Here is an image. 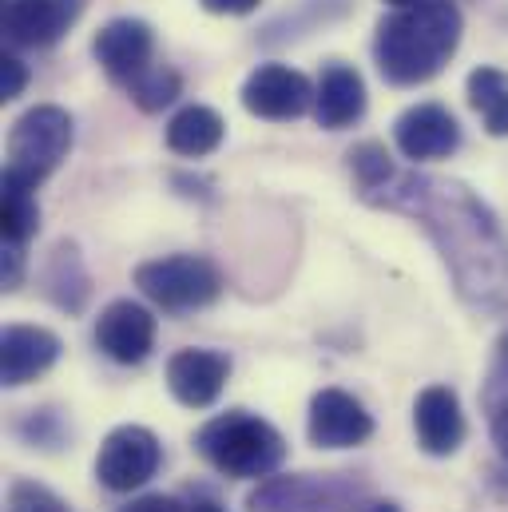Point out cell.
<instances>
[{
  "mask_svg": "<svg viewBox=\"0 0 508 512\" xmlns=\"http://www.w3.org/2000/svg\"><path fill=\"white\" fill-rule=\"evenodd\" d=\"M370 207L409 215L441 262L449 266L457 298L477 314L508 310V235L489 203L457 179L425 171H389L381 183L358 191Z\"/></svg>",
  "mask_w": 508,
  "mask_h": 512,
  "instance_id": "6da1fadb",
  "label": "cell"
},
{
  "mask_svg": "<svg viewBox=\"0 0 508 512\" xmlns=\"http://www.w3.org/2000/svg\"><path fill=\"white\" fill-rule=\"evenodd\" d=\"M465 16L457 0H417L381 16L374 36V60L385 84L417 88L429 84L457 52Z\"/></svg>",
  "mask_w": 508,
  "mask_h": 512,
  "instance_id": "7a4b0ae2",
  "label": "cell"
},
{
  "mask_svg": "<svg viewBox=\"0 0 508 512\" xmlns=\"http://www.w3.org/2000/svg\"><path fill=\"white\" fill-rule=\"evenodd\" d=\"M195 453L231 481H266L286 461V437L251 409H227L195 433Z\"/></svg>",
  "mask_w": 508,
  "mask_h": 512,
  "instance_id": "3957f363",
  "label": "cell"
},
{
  "mask_svg": "<svg viewBox=\"0 0 508 512\" xmlns=\"http://www.w3.org/2000/svg\"><path fill=\"white\" fill-rule=\"evenodd\" d=\"M72 151V116L56 104L28 108L8 131V167L4 187L36 191Z\"/></svg>",
  "mask_w": 508,
  "mask_h": 512,
  "instance_id": "277c9868",
  "label": "cell"
},
{
  "mask_svg": "<svg viewBox=\"0 0 508 512\" xmlns=\"http://www.w3.org/2000/svg\"><path fill=\"white\" fill-rule=\"evenodd\" d=\"M370 485L358 473H282L258 481L251 512H358Z\"/></svg>",
  "mask_w": 508,
  "mask_h": 512,
  "instance_id": "5b68a950",
  "label": "cell"
},
{
  "mask_svg": "<svg viewBox=\"0 0 508 512\" xmlns=\"http://www.w3.org/2000/svg\"><path fill=\"white\" fill-rule=\"evenodd\" d=\"M135 286L163 314H195L219 302L223 274L207 255H167L135 266Z\"/></svg>",
  "mask_w": 508,
  "mask_h": 512,
  "instance_id": "8992f818",
  "label": "cell"
},
{
  "mask_svg": "<svg viewBox=\"0 0 508 512\" xmlns=\"http://www.w3.org/2000/svg\"><path fill=\"white\" fill-rule=\"evenodd\" d=\"M163 465V445L147 425H120L104 437L96 453V481L108 493H135L143 489Z\"/></svg>",
  "mask_w": 508,
  "mask_h": 512,
  "instance_id": "52a82bcc",
  "label": "cell"
},
{
  "mask_svg": "<svg viewBox=\"0 0 508 512\" xmlns=\"http://www.w3.org/2000/svg\"><path fill=\"white\" fill-rule=\"evenodd\" d=\"M306 437L318 449H354L374 437L370 409L346 389H318L306 413Z\"/></svg>",
  "mask_w": 508,
  "mask_h": 512,
  "instance_id": "ba28073f",
  "label": "cell"
},
{
  "mask_svg": "<svg viewBox=\"0 0 508 512\" xmlns=\"http://www.w3.org/2000/svg\"><path fill=\"white\" fill-rule=\"evenodd\" d=\"M243 108L258 120L290 124L314 108V84L286 64H262L243 84Z\"/></svg>",
  "mask_w": 508,
  "mask_h": 512,
  "instance_id": "9c48e42d",
  "label": "cell"
},
{
  "mask_svg": "<svg viewBox=\"0 0 508 512\" xmlns=\"http://www.w3.org/2000/svg\"><path fill=\"white\" fill-rule=\"evenodd\" d=\"M393 143L413 163L449 159L461 147V124H457V116L445 104H413V108H405L397 116Z\"/></svg>",
  "mask_w": 508,
  "mask_h": 512,
  "instance_id": "30bf717a",
  "label": "cell"
},
{
  "mask_svg": "<svg viewBox=\"0 0 508 512\" xmlns=\"http://www.w3.org/2000/svg\"><path fill=\"white\" fill-rule=\"evenodd\" d=\"M96 346L116 366H139L155 350V314L143 302L116 298L96 318Z\"/></svg>",
  "mask_w": 508,
  "mask_h": 512,
  "instance_id": "8fae6325",
  "label": "cell"
},
{
  "mask_svg": "<svg viewBox=\"0 0 508 512\" xmlns=\"http://www.w3.org/2000/svg\"><path fill=\"white\" fill-rule=\"evenodd\" d=\"M92 52H96L100 68H104L116 84L127 88V84L139 80L147 68H155V64H151V56H155V32H151L147 20L116 16V20H108V24L96 32Z\"/></svg>",
  "mask_w": 508,
  "mask_h": 512,
  "instance_id": "7c38bea8",
  "label": "cell"
},
{
  "mask_svg": "<svg viewBox=\"0 0 508 512\" xmlns=\"http://www.w3.org/2000/svg\"><path fill=\"white\" fill-rule=\"evenodd\" d=\"M88 0H8L4 40L12 48H52L80 16Z\"/></svg>",
  "mask_w": 508,
  "mask_h": 512,
  "instance_id": "4fadbf2b",
  "label": "cell"
},
{
  "mask_svg": "<svg viewBox=\"0 0 508 512\" xmlns=\"http://www.w3.org/2000/svg\"><path fill=\"white\" fill-rule=\"evenodd\" d=\"M413 429H417V445L429 457H453L469 433L457 389H449V385L421 389L413 401Z\"/></svg>",
  "mask_w": 508,
  "mask_h": 512,
  "instance_id": "5bb4252c",
  "label": "cell"
},
{
  "mask_svg": "<svg viewBox=\"0 0 508 512\" xmlns=\"http://www.w3.org/2000/svg\"><path fill=\"white\" fill-rule=\"evenodd\" d=\"M227 378H231V358L223 350H179L167 362V389L187 409L215 405Z\"/></svg>",
  "mask_w": 508,
  "mask_h": 512,
  "instance_id": "9a60e30c",
  "label": "cell"
},
{
  "mask_svg": "<svg viewBox=\"0 0 508 512\" xmlns=\"http://www.w3.org/2000/svg\"><path fill=\"white\" fill-rule=\"evenodd\" d=\"M60 338L44 326H8L0 338V382L8 389L36 382L60 362Z\"/></svg>",
  "mask_w": 508,
  "mask_h": 512,
  "instance_id": "2e32d148",
  "label": "cell"
},
{
  "mask_svg": "<svg viewBox=\"0 0 508 512\" xmlns=\"http://www.w3.org/2000/svg\"><path fill=\"white\" fill-rule=\"evenodd\" d=\"M366 116V80L358 68L334 60L322 68V80L314 88V120L318 128L342 131Z\"/></svg>",
  "mask_w": 508,
  "mask_h": 512,
  "instance_id": "e0dca14e",
  "label": "cell"
},
{
  "mask_svg": "<svg viewBox=\"0 0 508 512\" xmlns=\"http://www.w3.org/2000/svg\"><path fill=\"white\" fill-rule=\"evenodd\" d=\"M40 282H44V294L52 306H60L64 314H80L88 306V294H92V278L84 270V258L72 243H56L52 255L40 270Z\"/></svg>",
  "mask_w": 508,
  "mask_h": 512,
  "instance_id": "ac0fdd59",
  "label": "cell"
},
{
  "mask_svg": "<svg viewBox=\"0 0 508 512\" xmlns=\"http://www.w3.org/2000/svg\"><path fill=\"white\" fill-rule=\"evenodd\" d=\"M223 135H227V124H223V116H219L215 108H207V104H187V108H179V112L171 116V124H167V147H171L175 155L203 159V155L219 151Z\"/></svg>",
  "mask_w": 508,
  "mask_h": 512,
  "instance_id": "d6986e66",
  "label": "cell"
},
{
  "mask_svg": "<svg viewBox=\"0 0 508 512\" xmlns=\"http://www.w3.org/2000/svg\"><path fill=\"white\" fill-rule=\"evenodd\" d=\"M469 104L481 112L489 135H508V76L501 68H473L469 72Z\"/></svg>",
  "mask_w": 508,
  "mask_h": 512,
  "instance_id": "ffe728a7",
  "label": "cell"
},
{
  "mask_svg": "<svg viewBox=\"0 0 508 512\" xmlns=\"http://www.w3.org/2000/svg\"><path fill=\"white\" fill-rule=\"evenodd\" d=\"M127 96H131L135 108H143V112H163V108H171V104L183 96V80H179V72H171V68H147L139 80L127 84Z\"/></svg>",
  "mask_w": 508,
  "mask_h": 512,
  "instance_id": "44dd1931",
  "label": "cell"
},
{
  "mask_svg": "<svg viewBox=\"0 0 508 512\" xmlns=\"http://www.w3.org/2000/svg\"><path fill=\"white\" fill-rule=\"evenodd\" d=\"M0 231H4V243H16V247H24V243L40 231V207H36V195H32V191L4 187Z\"/></svg>",
  "mask_w": 508,
  "mask_h": 512,
  "instance_id": "7402d4cb",
  "label": "cell"
},
{
  "mask_svg": "<svg viewBox=\"0 0 508 512\" xmlns=\"http://www.w3.org/2000/svg\"><path fill=\"white\" fill-rule=\"evenodd\" d=\"M350 171H354V179H358V191H366V187H374L381 183L389 171H393V159H389V151L381 147V143H358L354 151H350Z\"/></svg>",
  "mask_w": 508,
  "mask_h": 512,
  "instance_id": "603a6c76",
  "label": "cell"
},
{
  "mask_svg": "<svg viewBox=\"0 0 508 512\" xmlns=\"http://www.w3.org/2000/svg\"><path fill=\"white\" fill-rule=\"evenodd\" d=\"M8 512H68V505L52 489H44L36 481H12V489H8Z\"/></svg>",
  "mask_w": 508,
  "mask_h": 512,
  "instance_id": "cb8c5ba5",
  "label": "cell"
},
{
  "mask_svg": "<svg viewBox=\"0 0 508 512\" xmlns=\"http://www.w3.org/2000/svg\"><path fill=\"white\" fill-rule=\"evenodd\" d=\"M16 433H20L28 445H40V449H56V445L64 441V425H60L48 409H40V413L32 409V413L16 425Z\"/></svg>",
  "mask_w": 508,
  "mask_h": 512,
  "instance_id": "d4e9b609",
  "label": "cell"
},
{
  "mask_svg": "<svg viewBox=\"0 0 508 512\" xmlns=\"http://www.w3.org/2000/svg\"><path fill=\"white\" fill-rule=\"evenodd\" d=\"M24 84H28V68L16 56H4L0 60V96L4 100H16L24 92Z\"/></svg>",
  "mask_w": 508,
  "mask_h": 512,
  "instance_id": "484cf974",
  "label": "cell"
},
{
  "mask_svg": "<svg viewBox=\"0 0 508 512\" xmlns=\"http://www.w3.org/2000/svg\"><path fill=\"white\" fill-rule=\"evenodd\" d=\"M116 512H187V505L179 497H167V493H143V497H131L124 509Z\"/></svg>",
  "mask_w": 508,
  "mask_h": 512,
  "instance_id": "4316f807",
  "label": "cell"
},
{
  "mask_svg": "<svg viewBox=\"0 0 508 512\" xmlns=\"http://www.w3.org/2000/svg\"><path fill=\"white\" fill-rule=\"evenodd\" d=\"M20 278H24V247L4 243V251H0V282H4V290H16Z\"/></svg>",
  "mask_w": 508,
  "mask_h": 512,
  "instance_id": "83f0119b",
  "label": "cell"
},
{
  "mask_svg": "<svg viewBox=\"0 0 508 512\" xmlns=\"http://www.w3.org/2000/svg\"><path fill=\"white\" fill-rule=\"evenodd\" d=\"M489 429H493V445H497L501 465H505V497H508V401H501L497 409H489Z\"/></svg>",
  "mask_w": 508,
  "mask_h": 512,
  "instance_id": "f1b7e54d",
  "label": "cell"
},
{
  "mask_svg": "<svg viewBox=\"0 0 508 512\" xmlns=\"http://www.w3.org/2000/svg\"><path fill=\"white\" fill-rule=\"evenodd\" d=\"M207 12H215V16H247L258 8V0H199Z\"/></svg>",
  "mask_w": 508,
  "mask_h": 512,
  "instance_id": "f546056e",
  "label": "cell"
},
{
  "mask_svg": "<svg viewBox=\"0 0 508 512\" xmlns=\"http://www.w3.org/2000/svg\"><path fill=\"white\" fill-rule=\"evenodd\" d=\"M493 374H505L508 378V326L501 330V338H497V366H493Z\"/></svg>",
  "mask_w": 508,
  "mask_h": 512,
  "instance_id": "4dcf8cb0",
  "label": "cell"
},
{
  "mask_svg": "<svg viewBox=\"0 0 508 512\" xmlns=\"http://www.w3.org/2000/svg\"><path fill=\"white\" fill-rule=\"evenodd\" d=\"M187 512H227L215 497H207V493H195V501L187 505Z\"/></svg>",
  "mask_w": 508,
  "mask_h": 512,
  "instance_id": "1f68e13d",
  "label": "cell"
},
{
  "mask_svg": "<svg viewBox=\"0 0 508 512\" xmlns=\"http://www.w3.org/2000/svg\"><path fill=\"white\" fill-rule=\"evenodd\" d=\"M358 512H401L393 501H374V505H366V509H358Z\"/></svg>",
  "mask_w": 508,
  "mask_h": 512,
  "instance_id": "d6a6232c",
  "label": "cell"
},
{
  "mask_svg": "<svg viewBox=\"0 0 508 512\" xmlns=\"http://www.w3.org/2000/svg\"><path fill=\"white\" fill-rule=\"evenodd\" d=\"M393 8H405V4H417V0H389Z\"/></svg>",
  "mask_w": 508,
  "mask_h": 512,
  "instance_id": "836d02e7",
  "label": "cell"
}]
</instances>
